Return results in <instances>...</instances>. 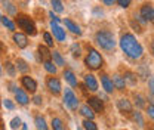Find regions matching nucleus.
<instances>
[{"mask_svg":"<svg viewBox=\"0 0 154 130\" xmlns=\"http://www.w3.org/2000/svg\"><path fill=\"white\" fill-rule=\"evenodd\" d=\"M132 118H134V121L139 126V127H142V126H144V118H142V114H141L139 111L132 112Z\"/></svg>","mask_w":154,"mask_h":130,"instance_id":"c756f323","label":"nucleus"},{"mask_svg":"<svg viewBox=\"0 0 154 130\" xmlns=\"http://www.w3.org/2000/svg\"><path fill=\"white\" fill-rule=\"evenodd\" d=\"M49 17L52 18V21H54V22H59V21H61V19L58 18V17L55 15V14H54V12H49Z\"/></svg>","mask_w":154,"mask_h":130,"instance_id":"c03bdc74","label":"nucleus"},{"mask_svg":"<svg viewBox=\"0 0 154 130\" xmlns=\"http://www.w3.org/2000/svg\"><path fill=\"white\" fill-rule=\"evenodd\" d=\"M101 84H102L104 90L107 93H113V90H114V84H113V80H111L107 74L101 75Z\"/></svg>","mask_w":154,"mask_h":130,"instance_id":"ddd939ff","label":"nucleus"},{"mask_svg":"<svg viewBox=\"0 0 154 130\" xmlns=\"http://www.w3.org/2000/svg\"><path fill=\"white\" fill-rule=\"evenodd\" d=\"M119 44H120L123 53L128 56V58H131V59H135V61H136V59H141L142 55H144V49H142L141 43H139V41L136 40V37H135L134 34H131V33L122 34Z\"/></svg>","mask_w":154,"mask_h":130,"instance_id":"f257e3e1","label":"nucleus"},{"mask_svg":"<svg viewBox=\"0 0 154 130\" xmlns=\"http://www.w3.org/2000/svg\"><path fill=\"white\" fill-rule=\"evenodd\" d=\"M46 86H48V89H49V92L54 93V95H59L61 93V81H59V78L57 77H49L48 80H46Z\"/></svg>","mask_w":154,"mask_h":130,"instance_id":"6e6552de","label":"nucleus"},{"mask_svg":"<svg viewBox=\"0 0 154 130\" xmlns=\"http://www.w3.org/2000/svg\"><path fill=\"white\" fill-rule=\"evenodd\" d=\"M117 107H119V110L122 112H132V104H131V101L129 99H126V98H122V99H119V102H117Z\"/></svg>","mask_w":154,"mask_h":130,"instance_id":"f3484780","label":"nucleus"},{"mask_svg":"<svg viewBox=\"0 0 154 130\" xmlns=\"http://www.w3.org/2000/svg\"><path fill=\"white\" fill-rule=\"evenodd\" d=\"M19 127H22V121H21V118H19V117H14V118L11 120V129L18 130Z\"/></svg>","mask_w":154,"mask_h":130,"instance_id":"7c9ffc66","label":"nucleus"},{"mask_svg":"<svg viewBox=\"0 0 154 130\" xmlns=\"http://www.w3.org/2000/svg\"><path fill=\"white\" fill-rule=\"evenodd\" d=\"M95 41L96 44L101 49H104L105 52H113L116 49L114 34L110 30H98L95 33Z\"/></svg>","mask_w":154,"mask_h":130,"instance_id":"f03ea898","label":"nucleus"},{"mask_svg":"<svg viewBox=\"0 0 154 130\" xmlns=\"http://www.w3.org/2000/svg\"><path fill=\"white\" fill-rule=\"evenodd\" d=\"M148 87H150V92H151V95H154V75L148 80Z\"/></svg>","mask_w":154,"mask_h":130,"instance_id":"a19ab883","label":"nucleus"},{"mask_svg":"<svg viewBox=\"0 0 154 130\" xmlns=\"http://www.w3.org/2000/svg\"><path fill=\"white\" fill-rule=\"evenodd\" d=\"M153 130H154V129H153Z\"/></svg>","mask_w":154,"mask_h":130,"instance_id":"6e6d98bb","label":"nucleus"},{"mask_svg":"<svg viewBox=\"0 0 154 130\" xmlns=\"http://www.w3.org/2000/svg\"><path fill=\"white\" fill-rule=\"evenodd\" d=\"M80 114H82L85 118H88V120H94V117H95V112H94V110H92L89 105H83V107L80 108Z\"/></svg>","mask_w":154,"mask_h":130,"instance_id":"4be33fe9","label":"nucleus"},{"mask_svg":"<svg viewBox=\"0 0 154 130\" xmlns=\"http://www.w3.org/2000/svg\"><path fill=\"white\" fill-rule=\"evenodd\" d=\"M102 3H104L105 6H113L116 3V0H102Z\"/></svg>","mask_w":154,"mask_h":130,"instance_id":"a18cd8bd","label":"nucleus"},{"mask_svg":"<svg viewBox=\"0 0 154 130\" xmlns=\"http://www.w3.org/2000/svg\"><path fill=\"white\" fill-rule=\"evenodd\" d=\"M52 59H54V64L58 65V67H64V65H65V59L62 58V55H61L58 50H54V52H52Z\"/></svg>","mask_w":154,"mask_h":130,"instance_id":"b1692460","label":"nucleus"},{"mask_svg":"<svg viewBox=\"0 0 154 130\" xmlns=\"http://www.w3.org/2000/svg\"><path fill=\"white\" fill-rule=\"evenodd\" d=\"M138 71H139V75H141L142 78H147V77H148V73H150V71L147 70V67H145V64H142V65H139V70H138Z\"/></svg>","mask_w":154,"mask_h":130,"instance_id":"e433bc0d","label":"nucleus"},{"mask_svg":"<svg viewBox=\"0 0 154 130\" xmlns=\"http://www.w3.org/2000/svg\"><path fill=\"white\" fill-rule=\"evenodd\" d=\"M88 105H89L95 112H102L104 111V102L101 101V98L91 96V98L88 99Z\"/></svg>","mask_w":154,"mask_h":130,"instance_id":"9b49d317","label":"nucleus"},{"mask_svg":"<svg viewBox=\"0 0 154 130\" xmlns=\"http://www.w3.org/2000/svg\"><path fill=\"white\" fill-rule=\"evenodd\" d=\"M43 67H45V70L49 73V74H52V75H55L57 74V65L52 62V61H46V62H43Z\"/></svg>","mask_w":154,"mask_h":130,"instance_id":"a878e982","label":"nucleus"},{"mask_svg":"<svg viewBox=\"0 0 154 130\" xmlns=\"http://www.w3.org/2000/svg\"><path fill=\"white\" fill-rule=\"evenodd\" d=\"M148 101H151V102H154V95L151 96V98H148Z\"/></svg>","mask_w":154,"mask_h":130,"instance_id":"8fccbe9b","label":"nucleus"},{"mask_svg":"<svg viewBox=\"0 0 154 130\" xmlns=\"http://www.w3.org/2000/svg\"><path fill=\"white\" fill-rule=\"evenodd\" d=\"M113 84H114V89H117V90H125V87H126V81H125L123 75L116 74L114 77H113Z\"/></svg>","mask_w":154,"mask_h":130,"instance_id":"6ab92c4d","label":"nucleus"},{"mask_svg":"<svg viewBox=\"0 0 154 130\" xmlns=\"http://www.w3.org/2000/svg\"><path fill=\"white\" fill-rule=\"evenodd\" d=\"M64 104L71 111H76L79 108V99H77V96L74 95V92L71 89H65L64 90Z\"/></svg>","mask_w":154,"mask_h":130,"instance_id":"39448f33","label":"nucleus"},{"mask_svg":"<svg viewBox=\"0 0 154 130\" xmlns=\"http://www.w3.org/2000/svg\"><path fill=\"white\" fill-rule=\"evenodd\" d=\"M33 101H34V104H36V105H42L43 98H42V96H34V99H33Z\"/></svg>","mask_w":154,"mask_h":130,"instance_id":"37998d69","label":"nucleus"},{"mask_svg":"<svg viewBox=\"0 0 154 130\" xmlns=\"http://www.w3.org/2000/svg\"><path fill=\"white\" fill-rule=\"evenodd\" d=\"M15 99H17V102H18L19 105H27L28 102H30V98H28V95L24 92L22 89H18L17 87V90H15Z\"/></svg>","mask_w":154,"mask_h":130,"instance_id":"4468645a","label":"nucleus"},{"mask_svg":"<svg viewBox=\"0 0 154 130\" xmlns=\"http://www.w3.org/2000/svg\"><path fill=\"white\" fill-rule=\"evenodd\" d=\"M2 6L5 8V11L8 12V15H11V17H17L18 15L17 6L14 3H11V0H2Z\"/></svg>","mask_w":154,"mask_h":130,"instance_id":"dca6fc26","label":"nucleus"},{"mask_svg":"<svg viewBox=\"0 0 154 130\" xmlns=\"http://www.w3.org/2000/svg\"><path fill=\"white\" fill-rule=\"evenodd\" d=\"M139 14L144 17L147 22H154V6L151 3H144L139 9Z\"/></svg>","mask_w":154,"mask_h":130,"instance_id":"423d86ee","label":"nucleus"},{"mask_svg":"<svg viewBox=\"0 0 154 130\" xmlns=\"http://www.w3.org/2000/svg\"><path fill=\"white\" fill-rule=\"evenodd\" d=\"M71 53H73L74 58H80V56H82V46L77 44V43L71 44Z\"/></svg>","mask_w":154,"mask_h":130,"instance_id":"2f4dec72","label":"nucleus"},{"mask_svg":"<svg viewBox=\"0 0 154 130\" xmlns=\"http://www.w3.org/2000/svg\"><path fill=\"white\" fill-rule=\"evenodd\" d=\"M43 40H45V43H46L48 47H52V46H54V37L51 36V33L45 31V33H43Z\"/></svg>","mask_w":154,"mask_h":130,"instance_id":"473e14b6","label":"nucleus"},{"mask_svg":"<svg viewBox=\"0 0 154 130\" xmlns=\"http://www.w3.org/2000/svg\"><path fill=\"white\" fill-rule=\"evenodd\" d=\"M0 75H2V67H0Z\"/></svg>","mask_w":154,"mask_h":130,"instance_id":"603ef678","label":"nucleus"},{"mask_svg":"<svg viewBox=\"0 0 154 130\" xmlns=\"http://www.w3.org/2000/svg\"><path fill=\"white\" fill-rule=\"evenodd\" d=\"M2 24H3V27L5 28H8L9 31H12V33H15V28H17V24L12 21V19L9 18V17H2V21H0Z\"/></svg>","mask_w":154,"mask_h":130,"instance_id":"412c9836","label":"nucleus"},{"mask_svg":"<svg viewBox=\"0 0 154 130\" xmlns=\"http://www.w3.org/2000/svg\"><path fill=\"white\" fill-rule=\"evenodd\" d=\"M83 80H85L86 89H89L91 92H96V90H98V81H96V78L94 74H86Z\"/></svg>","mask_w":154,"mask_h":130,"instance_id":"f8f14e48","label":"nucleus"},{"mask_svg":"<svg viewBox=\"0 0 154 130\" xmlns=\"http://www.w3.org/2000/svg\"><path fill=\"white\" fill-rule=\"evenodd\" d=\"M11 2H17V0H11Z\"/></svg>","mask_w":154,"mask_h":130,"instance_id":"5fc2aeb1","label":"nucleus"},{"mask_svg":"<svg viewBox=\"0 0 154 130\" xmlns=\"http://www.w3.org/2000/svg\"><path fill=\"white\" fill-rule=\"evenodd\" d=\"M15 67H17V70H18L19 73H24V74L30 71V65H28L24 59H21V58L17 59V65H15Z\"/></svg>","mask_w":154,"mask_h":130,"instance_id":"5701e85b","label":"nucleus"},{"mask_svg":"<svg viewBox=\"0 0 154 130\" xmlns=\"http://www.w3.org/2000/svg\"><path fill=\"white\" fill-rule=\"evenodd\" d=\"M52 129L54 130H65V124L62 123V120L61 118H52Z\"/></svg>","mask_w":154,"mask_h":130,"instance_id":"c85d7f7f","label":"nucleus"},{"mask_svg":"<svg viewBox=\"0 0 154 130\" xmlns=\"http://www.w3.org/2000/svg\"><path fill=\"white\" fill-rule=\"evenodd\" d=\"M34 123H36V129L37 130H48V124H46V121H45V118H43L42 115H37V117H36Z\"/></svg>","mask_w":154,"mask_h":130,"instance_id":"bb28decb","label":"nucleus"},{"mask_svg":"<svg viewBox=\"0 0 154 130\" xmlns=\"http://www.w3.org/2000/svg\"><path fill=\"white\" fill-rule=\"evenodd\" d=\"M3 107H5L6 110H9V111H12V110L15 108V105H14V102H12L11 99H5V101H3Z\"/></svg>","mask_w":154,"mask_h":130,"instance_id":"58836bf2","label":"nucleus"},{"mask_svg":"<svg viewBox=\"0 0 154 130\" xmlns=\"http://www.w3.org/2000/svg\"><path fill=\"white\" fill-rule=\"evenodd\" d=\"M135 104H136L138 108H144L145 107V99L141 95H135Z\"/></svg>","mask_w":154,"mask_h":130,"instance_id":"c9c22d12","label":"nucleus"},{"mask_svg":"<svg viewBox=\"0 0 154 130\" xmlns=\"http://www.w3.org/2000/svg\"><path fill=\"white\" fill-rule=\"evenodd\" d=\"M51 6H52V9L57 14H62L64 12V6H62V2L61 0H51Z\"/></svg>","mask_w":154,"mask_h":130,"instance_id":"cd10ccee","label":"nucleus"},{"mask_svg":"<svg viewBox=\"0 0 154 130\" xmlns=\"http://www.w3.org/2000/svg\"><path fill=\"white\" fill-rule=\"evenodd\" d=\"M51 28H52V34H54V37L57 38L58 41H64L65 37H67V34H65V30L62 28V27H59V24L58 22H51Z\"/></svg>","mask_w":154,"mask_h":130,"instance_id":"1a4fd4ad","label":"nucleus"},{"mask_svg":"<svg viewBox=\"0 0 154 130\" xmlns=\"http://www.w3.org/2000/svg\"><path fill=\"white\" fill-rule=\"evenodd\" d=\"M5 68H6L8 74L11 75V77H14V75H15V68H17V67H15L12 62H9V61H8V62L5 64Z\"/></svg>","mask_w":154,"mask_h":130,"instance_id":"f704fd0d","label":"nucleus"},{"mask_svg":"<svg viewBox=\"0 0 154 130\" xmlns=\"http://www.w3.org/2000/svg\"><path fill=\"white\" fill-rule=\"evenodd\" d=\"M3 49H5V46H3V41L0 40V52H3Z\"/></svg>","mask_w":154,"mask_h":130,"instance_id":"de8ad7c7","label":"nucleus"},{"mask_svg":"<svg viewBox=\"0 0 154 130\" xmlns=\"http://www.w3.org/2000/svg\"><path fill=\"white\" fill-rule=\"evenodd\" d=\"M151 50H153V53H154V41H153V44H151Z\"/></svg>","mask_w":154,"mask_h":130,"instance_id":"3c124183","label":"nucleus"},{"mask_svg":"<svg viewBox=\"0 0 154 130\" xmlns=\"http://www.w3.org/2000/svg\"><path fill=\"white\" fill-rule=\"evenodd\" d=\"M22 130H28V127H27V124H24V123H22Z\"/></svg>","mask_w":154,"mask_h":130,"instance_id":"09e8293b","label":"nucleus"},{"mask_svg":"<svg viewBox=\"0 0 154 130\" xmlns=\"http://www.w3.org/2000/svg\"><path fill=\"white\" fill-rule=\"evenodd\" d=\"M85 65L89 68V70H92V71H96V70H101V67L104 65V59H102V56L101 53L94 49V47H88V55L85 58Z\"/></svg>","mask_w":154,"mask_h":130,"instance_id":"20e7f679","label":"nucleus"},{"mask_svg":"<svg viewBox=\"0 0 154 130\" xmlns=\"http://www.w3.org/2000/svg\"><path fill=\"white\" fill-rule=\"evenodd\" d=\"M15 24L18 25L19 28L25 33V34H28V36H36L37 34V28H36V24H34V21L30 18L28 15H24V14H18L17 17H15Z\"/></svg>","mask_w":154,"mask_h":130,"instance_id":"7ed1b4c3","label":"nucleus"},{"mask_svg":"<svg viewBox=\"0 0 154 130\" xmlns=\"http://www.w3.org/2000/svg\"><path fill=\"white\" fill-rule=\"evenodd\" d=\"M83 127H85V130H98L95 123L92 120H88V118L83 121Z\"/></svg>","mask_w":154,"mask_h":130,"instance_id":"72a5a7b5","label":"nucleus"},{"mask_svg":"<svg viewBox=\"0 0 154 130\" xmlns=\"http://www.w3.org/2000/svg\"><path fill=\"white\" fill-rule=\"evenodd\" d=\"M0 21H2V14H0Z\"/></svg>","mask_w":154,"mask_h":130,"instance_id":"864d4df0","label":"nucleus"},{"mask_svg":"<svg viewBox=\"0 0 154 130\" xmlns=\"http://www.w3.org/2000/svg\"><path fill=\"white\" fill-rule=\"evenodd\" d=\"M147 112H148V115H150V117L154 120V104H153V105H148V107H147Z\"/></svg>","mask_w":154,"mask_h":130,"instance_id":"79ce46f5","label":"nucleus"},{"mask_svg":"<svg viewBox=\"0 0 154 130\" xmlns=\"http://www.w3.org/2000/svg\"><path fill=\"white\" fill-rule=\"evenodd\" d=\"M64 77H65V80L68 81V84L71 86V87H77V78H76V74L71 71V70H65L64 71Z\"/></svg>","mask_w":154,"mask_h":130,"instance_id":"aec40b11","label":"nucleus"},{"mask_svg":"<svg viewBox=\"0 0 154 130\" xmlns=\"http://www.w3.org/2000/svg\"><path fill=\"white\" fill-rule=\"evenodd\" d=\"M38 56H40V59H42L43 62H46V61H51V59H52V52H49L48 46L40 44V46H38Z\"/></svg>","mask_w":154,"mask_h":130,"instance_id":"a211bd4d","label":"nucleus"},{"mask_svg":"<svg viewBox=\"0 0 154 130\" xmlns=\"http://www.w3.org/2000/svg\"><path fill=\"white\" fill-rule=\"evenodd\" d=\"M94 14H95V15H99V17H102V15H104V12H102L99 8H95V9H94Z\"/></svg>","mask_w":154,"mask_h":130,"instance_id":"49530a36","label":"nucleus"},{"mask_svg":"<svg viewBox=\"0 0 154 130\" xmlns=\"http://www.w3.org/2000/svg\"><path fill=\"white\" fill-rule=\"evenodd\" d=\"M116 3H117V5L120 6V8L126 9V8H129V6H131L132 0H116Z\"/></svg>","mask_w":154,"mask_h":130,"instance_id":"4c0bfd02","label":"nucleus"},{"mask_svg":"<svg viewBox=\"0 0 154 130\" xmlns=\"http://www.w3.org/2000/svg\"><path fill=\"white\" fill-rule=\"evenodd\" d=\"M12 40H14V43L18 46V49H25V47L28 46V37H27V34H24V33H14Z\"/></svg>","mask_w":154,"mask_h":130,"instance_id":"9d476101","label":"nucleus"},{"mask_svg":"<svg viewBox=\"0 0 154 130\" xmlns=\"http://www.w3.org/2000/svg\"><path fill=\"white\" fill-rule=\"evenodd\" d=\"M123 78H125V81L129 84V86H135L136 84V74H134V73H131V71H126L125 73V75H123Z\"/></svg>","mask_w":154,"mask_h":130,"instance_id":"393cba45","label":"nucleus"},{"mask_svg":"<svg viewBox=\"0 0 154 130\" xmlns=\"http://www.w3.org/2000/svg\"><path fill=\"white\" fill-rule=\"evenodd\" d=\"M21 84H22V87H24L27 92H30V93H36V90H37V83H36V80H34L33 77H30V75H24V77L21 78Z\"/></svg>","mask_w":154,"mask_h":130,"instance_id":"0eeeda50","label":"nucleus"},{"mask_svg":"<svg viewBox=\"0 0 154 130\" xmlns=\"http://www.w3.org/2000/svg\"><path fill=\"white\" fill-rule=\"evenodd\" d=\"M135 18L138 19V22H139L141 25H145V24H147V21L144 19V17H142L141 14H136V15H135Z\"/></svg>","mask_w":154,"mask_h":130,"instance_id":"ea45409f","label":"nucleus"},{"mask_svg":"<svg viewBox=\"0 0 154 130\" xmlns=\"http://www.w3.org/2000/svg\"><path fill=\"white\" fill-rule=\"evenodd\" d=\"M64 24H65V27H67V30H70L73 34H77V36H82V30H80V27L77 25L74 21H71L70 18H65L64 19Z\"/></svg>","mask_w":154,"mask_h":130,"instance_id":"2eb2a0df","label":"nucleus"}]
</instances>
